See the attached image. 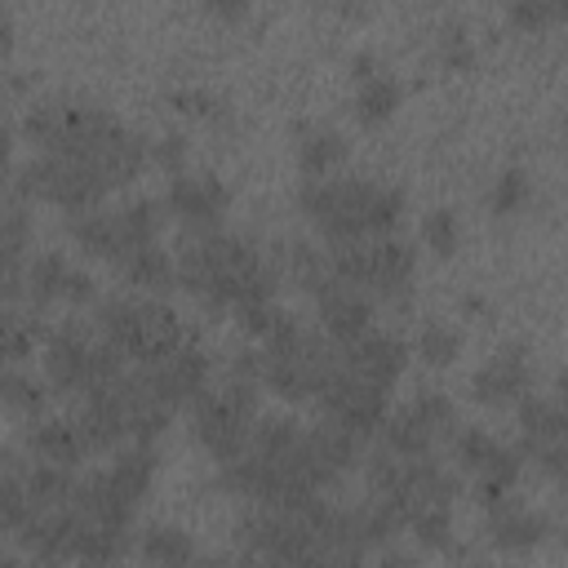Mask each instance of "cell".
<instances>
[{
  "mask_svg": "<svg viewBox=\"0 0 568 568\" xmlns=\"http://www.w3.org/2000/svg\"><path fill=\"white\" fill-rule=\"evenodd\" d=\"M98 333L138 364H155L191 337L182 315L160 297H106L98 306Z\"/></svg>",
  "mask_w": 568,
  "mask_h": 568,
  "instance_id": "6da1fadb",
  "label": "cell"
},
{
  "mask_svg": "<svg viewBox=\"0 0 568 568\" xmlns=\"http://www.w3.org/2000/svg\"><path fill=\"white\" fill-rule=\"evenodd\" d=\"M302 213L328 235V240H359L368 235V200H373V182L364 178H306L302 186Z\"/></svg>",
  "mask_w": 568,
  "mask_h": 568,
  "instance_id": "7a4b0ae2",
  "label": "cell"
},
{
  "mask_svg": "<svg viewBox=\"0 0 568 568\" xmlns=\"http://www.w3.org/2000/svg\"><path fill=\"white\" fill-rule=\"evenodd\" d=\"M27 191L49 200V204H58V209H67V213H84V209H98L106 182L84 155L44 151L40 160L27 164Z\"/></svg>",
  "mask_w": 568,
  "mask_h": 568,
  "instance_id": "3957f363",
  "label": "cell"
},
{
  "mask_svg": "<svg viewBox=\"0 0 568 568\" xmlns=\"http://www.w3.org/2000/svg\"><path fill=\"white\" fill-rule=\"evenodd\" d=\"M315 399L324 404L328 417H337L342 426H351L359 439L373 435V430H382V422H386V386H377V382H368L364 373H355V368L346 364V355H342V364L324 377V386H320Z\"/></svg>",
  "mask_w": 568,
  "mask_h": 568,
  "instance_id": "277c9868",
  "label": "cell"
},
{
  "mask_svg": "<svg viewBox=\"0 0 568 568\" xmlns=\"http://www.w3.org/2000/svg\"><path fill=\"white\" fill-rule=\"evenodd\" d=\"M98 328V324H93ZM93 328L89 324H80V320H71V324H62V328H53L49 337H44V373H49V382L58 386V390H75V395H84L89 390V368H93V346H98V337H93Z\"/></svg>",
  "mask_w": 568,
  "mask_h": 568,
  "instance_id": "5b68a950",
  "label": "cell"
},
{
  "mask_svg": "<svg viewBox=\"0 0 568 568\" xmlns=\"http://www.w3.org/2000/svg\"><path fill=\"white\" fill-rule=\"evenodd\" d=\"M146 368V377H151V386L160 390V399L164 404H186V399H195L204 386H209V355L200 351V342L195 337H186L178 351H169L164 359H155V364H142Z\"/></svg>",
  "mask_w": 568,
  "mask_h": 568,
  "instance_id": "8992f818",
  "label": "cell"
},
{
  "mask_svg": "<svg viewBox=\"0 0 568 568\" xmlns=\"http://www.w3.org/2000/svg\"><path fill=\"white\" fill-rule=\"evenodd\" d=\"M231 204V191L213 178V173H173L169 182V209L191 226V231H209L217 226V217L226 213Z\"/></svg>",
  "mask_w": 568,
  "mask_h": 568,
  "instance_id": "52a82bcc",
  "label": "cell"
},
{
  "mask_svg": "<svg viewBox=\"0 0 568 568\" xmlns=\"http://www.w3.org/2000/svg\"><path fill=\"white\" fill-rule=\"evenodd\" d=\"M528 382H532V368L524 359V346H501L497 355H488L475 368L470 390L484 404H510V399H524L528 395Z\"/></svg>",
  "mask_w": 568,
  "mask_h": 568,
  "instance_id": "ba28073f",
  "label": "cell"
},
{
  "mask_svg": "<svg viewBox=\"0 0 568 568\" xmlns=\"http://www.w3.org/2000/svg\"><path fill=\"white\" fill-rule=\"evenodd\" d=\"M342 355H346V364H351L355 373H364L368 382H377V386L390 390V382L404 373L408 346H404L399 333H377V328H368V333H359L355 342H346Z\"/></svg>",
  "mask_w": 568,
  "mask_h": 568,
  "instance_id": "9c48e42d",
  "label": "cell"
},
{
  "mask_svg": "<svg viewBox=\"0 0 568 568\" xmlns=\"http://www.w3.org/2000/svg\"><path fill=\"white\" fill-rule=\"evenodd\" d=\"M315 302H320V328H324L333 342H342V346L373 328V302H368V293L355 288V284H333V288H328L324 297H315Z\"/></svg>",
  "mask_w": 568,
  "mask_h": 568,
  "instance_id": "30bf717a",
  "label": "cell"
},
{
  "mask_svg": "<svg viewBox=\"0 0 568 568\" xmlns=\"http://www.w3.org/2000/svg\"><path fill=\"white\" fill-rule=\"evenodd\" d=\"M27 444H31V453L40 462H58V466H71V470L89 453V439H84V430H80L75 417H36Z\"/></svg>",
  "mask_w": 568,
  "mask_h": 568,
  "instance_id": "8fae6325",
  "label": "cell"
},
{
  "mask_svg": "<svg viewBox=\"0 0 568 568\" xmlns=\"http://www.w3.org/2000/svg\"><path fill=\"white\" fill-rule=\"evenodd\" d=\"M306 448H311V462H315L320 479L333 484V479L355 462V453H359V435H355L351 426H342L337 417H324L320 426L306 430Z\"/></svg>",
  "mask_w": 568,
  "mask_h": 568,
  "instance_id": "7c38bea8",
  "label": "cell"
},
{
  "mask_svg": "<svg viewBox=\"0 0 568 568\" xmlns=\"http://www.w3.org/2000/svg\"><path fill=\"white\" fill-rule=\"evenodd\" d=\"M413 271H417V257H413V248L404 240H390V235L368 240V280H364V288H377L386 297L404 293Z\"/></svg>",
  "mask_w": 568,
  "mask_h": 568,
  "instance_id": "4fadbf2b",
  "label": "cell"
},
{
  "mask_svg": "<svg viewBox=\"0 0 568 568\" xmlns=\"http://www.w3.org/2000/svg\"><path fill=\"white\" fill-rule=\"evenodd\" d=\"M71 235L75 244L89 253V257H106V262H120L129 253V240H124V226H120V213H102V209H84L71 217Z\"/></svg>",
  "mask_w": 568,
  "mask_h": 568,
  "instance_id": "5bb4252c",
  "label": "cell"
},
{
  "mask_svg": "<svg viewBox=\"0 0 568 568\" xmlns=\"http://www.w3.org/2000/svg\"><path fill=\"white\" fill-rule=\"evenodd\" d=\"M115 266L124 271L129 284H138V288H146V293H164V288H173V280H178V262H173L155 240L129 248Z\"/></svg>",
  "mask_w": 568,
  "mask_h": 568,
  "instance_id": "9a60e30c",
  "label": "cell"
},
{
  "mask_svg": "<svg viewBox=\"0 0 568 568\" xmlns=\"http://www.w3.org/2000/svg\"><path fill=\"white\" fill-rule=\"evenodd\" d=\"M519 426H524V448H528V453H532L537 444L568 439V404H564V399L524 395V399H519Z\"/></svg>",
  "mask_w": 568,
  "mask_h": 568,
  "instance_id": "2e32d148",
  "label": "cell"
},
{
  "mask_svg": "<svg viewBox=\"0 0 568 568\" xmlns=\"http://www.w3.org/2000/svg\"><path fill=\"white\" fill-rule=\"evenodd\" d=\"M382 444H386V453H395V457H422V453H430V444H435V430L417 417V408L413 404H404V408H395V413H386V422H382Z\"/></svg>",
  "mask_w": 568,
  "mask_h": 568,
  "instance_id": "e0dca14e",
  "label": "cell"
},
{
  "mask_svg": "<svg viewBox=\"0 0 568 568\" xmlns=\"http://www.w3.org/2000/svg\"><path fill=\"white\" fill-rule=\"evenodd\" d=\"M541 532H546V519H541V515H528V510H519V506L493 510V524H488V541H493L497 550H510V555L532 550V546L541 541Z\"/></svg>",
  "mask_w": 568,
  "mask_h": 568,
  "instance_id": "ac0fdd59",
  "label": "cell"
},
{
  "mask_svg": "<svg viewBox=\"0 0 568 568\" xmlns=\"http://www.w3.org/2000/svg\"><path fill=\"white\" fill-rule=\"evenodd\" d=\"M342 155H346L342 133L337 129H324V124L306 129L302 142H297V164H302L306 178H328V169L342 164Z\"/></svg>",
  "mask_w": 568,
  "mask_h": 568,
  "instance_id": "d6986e66",
  "label": "cell"
},
{
  "mask_svg": "<svg viewBox=\"0 0 568 568\" xmlns=\"http://www.w3.org/2000/svg\"><path fill=\"white\" fill-rule=\"evenodd\" d=\"M22 275H27V297H31V306H44V302L62 297L67 275H71V262H67L62 253H36V257L22 266Z\"/></svg>",
  "mask_w": 568,
  "mask_h": 568,
  "instance_id": "ffe728a7",
  "label": "cell"
},
{
  "mask_svg": "<svg viewBox=\"0 0 568 568\" xmlns=\"http://www.w3.org/2000/svg\"><path fill=\"white\" fill-rule=\"evenodd\" d=\"M399 106V80H390V75H368V80H359V93H355V115L364 120V124H382V120H390V111Z\"/></svg>",
  "mask_w": 568,
  "mask_h": 568,
  "instance_id": "44dd1931",
  "label": "cell"
},
{
  "mask_svg": "<svg viewBox=\"0 0 568 568\" xmlns=\"http://www.w3.org/2000/svg\"><path fill=\"white\" fill-rule=\"evenodd\" d=\"M138 550H142L146 564H191L195 559V541L182 528H169V524L146 528V537H142Z\"/></svg>",
  "mask_w": 568,
  "mask_h": 568,
  "instance_id": "7402d4cb",
  "label": "cell"
},
{
  "mask_svg": "<svg viewBox=\"0 0 568 568\" xmlns=\"http://www.w3.org/2000/svg\"><path fill=\"white\" fill-rule=\"evenodd\" d=\"M0 395H4V404H9L13 413H31V417H40V408H44V399H49L44 382H40L36 373H22V368H4Z\"/></svg>",
  "mask_w": 568,
  "mask_h": 568,
  "instance_id": "603a6c76",
  "label": "cell"
},
{
  "mask_svg": "<svg viewBox=\"0 0 568 568\" xmlns=\"http://www.w3.org/2000/svg\"><path fill=\"white\" fill-rule=\"evenodd\" d=\"M120 226H124L129 248L151 244V240L160 235V226H164V209H160L155 200H133V204H124V209H120Z\"/></svg>",
  "mask_w": 568,
  "mask_h": 568,
  "instance_id": "cb8c5ba5",
  "label": "cell"
},
{
  "mask_svg": "<svg viewBox=\"0 0 568 568\" xmlns=\"http://www.w3.org/2000/svg\"><path fill=\"white\" fill-rule=\"evenodd\" d=\"M417 355L426 364H453L462 355V333L444 320H426L422 333H417Z\"/></svg>",
  "mask_w": 568,
  "mask_h": 568,
  "instance_id": "d4e9b609",
  "label": "cell"
},
{
  "mask_svg": "<svg viewBox=\"0 0 568 568\" xmlns=\"http://www.w3.org/2000/svg\"><path fill=\"white\" fill-rule=\"evenodd\" d=\"M408 528L426 550H444L453 541V506H422L408 515Z\"/></svg>",
  "mask_w": 568,
  "mask_h": 568,
  "instance_id": "484cf974",
  "label": "cell"
},
{
  "mask_svg": "<svg viewBox=\"0 0 568 568\" xmlns=\"http://www.w3.org/2000/svg\"><path fill=\"white\" fill-rule=\"evenodd\" d=\"M493 448H497V439L488 435V430H479V426H462V430H453V457H457V466L462 470H484V462L493 457Z\"/></svg>",
  "mask_w": 568,
  "mask_h": 568,
  "instance_id": "4316f807",
  "label": "cell"
},
{
  "mask_svg": "<svg viewBox=\"0 0 568 568\" xmlns=\"http://www.w3.org/2000/svg\"><path fill=\"white\" fill-rule=\"evenodd\" d=\"M528 195H532L528 173H524V169H506V173L493 182L488 204H493V213H519V209L528 204Z\"/></svg>",
  "mask_w": 568,
  "mask_h": 568,
  "instance_id": "83f0119b",
  "label": "cell"
},
{
  "mask_svg": "<svg viewBox=\"0 0 568 568\" xmlns=\"http://www.w3.org/2000/svg\"><path fill=\"white\" fill-rule=\"evenodd\" d=\"M404 213V191L399 186H377L373 182V200H368V235H390V226Z\"/></svg>",
  "mask_w": 568,
  "mask_h": 568,
  "instance_id": "f1b7e54d",
  "label": "cell"
},
{
  "mask_svg": "<svg viewBox=\"0 0 568 568\" xmlns=\"http://www.w3.org/2000/svg\"><path fill=\"white\" fill-rule=\"evenodd\" d=\"M422 240H426V248H435L439 257H448V253L457 248V240H462L457 213H453V209H430V213L422 217Z\"/></svg>",
  "mask_w": 568,
  "mask_h": 568,
  "instance_id": "f546056e",
  "label": "cell"
},
{
  "mask_svg": "<svg viewBox=\"0 0 568 568\" xmlns=\"http://www.w3.org/2000/svg\"><path fill=\"white\" fill-rule=\"evenodd\" d=\"M36 337H40V324L27 320V315H18L13 302H9V315H4V355H9V359L31 355V351H36Z\"/></svg>",
  "mask_w": 568,
  "mask_h": 568,
  "instance_id": "4dcf8cb0",
  "label": "cell"
},
{
  "mask_svg": "<svg viewBox=\"0 0 568 568\" xmlns=\"http://www.w3.org/2000/svg\"><path fill=\"white\" fill-rule=\"evenodd\" d=\"M413 408H417V417H422L435 435L453 430V404H448V395H439V390H422V395L413 399Z\"/></svg>",
  "mask_w": 568,
  "mask_h": 568,
  "instance_id": "1f68e13d",
  "label": "cell"
},
{
  "mask_svg": "<svg viewBox=\"0 0 568 568\" xmlns=\"http://www.w3.org/2000/svg\"><path fill=\"white\" fill-rule=\"evenodd\" d=\"M510 22L519 31H541L555 22V9H550V0H510Z\"/></svg>",
  "mask_w": 568,
  "mask_h": 568,
  "instance_id": "d6a6232c",
  "label": "cell"
},
{
  "mask_svg": "<svg viewBox=\"0 0 568 568\" xmlns=\"http://www.w3.org/2000/svg\"><path fill=\"white\" fill-rule=\"evenodd\" d=\"M532 457H537V466H541L550 479L568 484V439H550V444H537V448H532Z\"/></svg>",
  "mask_w": 568,
  "mask_h": 568,
  "instance_id": "836d02e7",
  "label": "cell"
},
{
  "mask_svg": "<svg viewBox=\"0 0 568 568\" xmlns=\"http://www.w3.org/2000/svg\"><path fill=\"white\" fill-rule=\"evenodd\" d=\"M151 160L164 164L169 173H178L182 160H186V138H182V133H160V138L151 142Z\"/></svg>",
  "mask_w": 568,
  "mask_h": 568,
  "instance_id": "e575fe53",
  "label": "cell"
},
{
  "mask_svg": "<svg viewBox=\"0 0 568 568\" xmlns=\"http://www.w3.org/2000/svg\"><path fill=\"white\" fill-rule=\"evenodd\" d=\"M173 102H178V111H186V115H217V111H222V102H217L213 93H204V89H178Z\"/></svg>",
  "mask_w": 568,
  "mask_h": 568,
  "instance_id": "d590c367",
  "label": "cell"
},
{
  "mask_svg": "<svg viewBox=\"0 0 568 568\" xmlns=\"http://www.w3.org/2000/svg\"><path fill=\"white\" fill-rule=\"evenodd\" d=\"M98 288H93V280H89V271H80V266H71V275H67V288H62V297L67 302H89Z\"/></svg>",
  "mask_w": 568,
  "mask_h": 568,
  "instance_id": "8d00e7d4",
  "label": "cell"
},
{
  "mask_svg": "<svg viewBox=\"0 0 568 568\" xmlns=\"http://www.w3.org/2000/svg\"><path fill=\"white\" fill-rule=\"evenodd\" d=\"M444 58H448L453 67L470 58V40H466V31H457V27H453V31L444 36Z\"/></svg>",
  "mask_w": 568,
  "mask_h": 568,
  "instance_id": "74e56055",
  "label": "cell"
},
{
  "mask_svg": "<svg viewBox=\"0 0 568 568\" xmlns=\"http://www.w3.org/2000/svg\"><path fill=\"white\" fill-rule=\"evenodd\" d=\"M209 13L222 22H240L248 13V0H209Z\"/></svg>",
  "mask_w": 568,
  "mask_h": 568,
  "instance_id": "f35d334b",
  "label": "cell"
},
{
  "mask_svg": "<svg viewBox=\"0 0 568 568\" xmlns=\"http://www.w3.org/2000/svg\"><path fill=\"white\" fill-rule=\"evenodd\" d=\"M550 9H555V18H568V0H550Z\"/></svg>",
  "mask_w": 568,
  "mask_h": 568,
  "instance_id": "ab89813d",
  "label": "cell"
},
{
  "mask_svg": "<svg viewBox=\"0 0 568 568\" xmlns=\"http://www.w3.org/2000/svg\"><path fill=\"white\" fill-rule=\"evenodd\" d=\"M564 546H568V528H564Z\"/></svg>",
  "mask_w": 568,
  "mask_h": 568,
  "instance_id": "60d3db41",
  "label": "cell"
},
{
  "mask_svg": "<svg viewBox=\"0 0 568 568\" xmlns=\"http://www.w3.org/2000/svg\"><path fill=\"white\" fill-rule=\"evenodd\" d=\"M564 129H568V115H564Z\"/></svg>",
  "mask_w": 568,
  "mask_h": 568,
  "instance_id": "b9f144b4",
  "label": "cell"
}]
</instances>
